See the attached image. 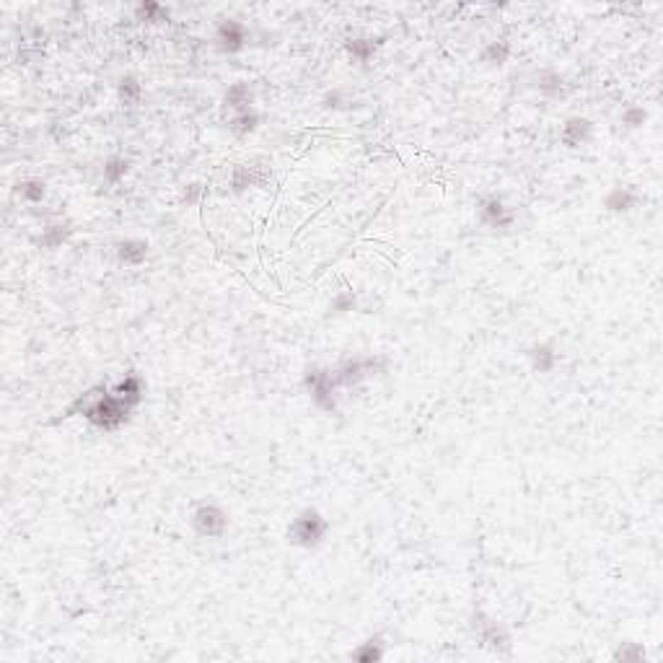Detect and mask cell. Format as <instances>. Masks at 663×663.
Returning a JSON list of instances; mask_svg holds the SVG:
<instances>
[{
	"instance_id": "6da1fadb",
	"label": "cell",
	"mask_w": 663,
	"mask_h": 663,
	"mask_svg": "<svg viewBox=\"0 0 663 663\" xmlns=\"http://www.w3.org/2000/svg\"><path fill=\"white\" fill-rule=\"evenodd\" d=\"M75 407L81 410V415L91 425L102 427V430H117L122 422H127V417L133 412V407L125 405L114 391L106 389L102 394H94V391L83 394L81 402Z\"/></svg>"
},
{
	"instance_id": "7a4b0ae2",
	"label": "cell",
	"mask_w": 663,
	"mask_h": 663,
	"mask_svg": "<svg viewBox=\"0 0 663 663\" xmlns=\"http://www.w3.org/2000/svg\"><path fill=\"white\" fill-rule=\"evenodd\" d=\"M329 534V521H327L317 508H306L290 521L287 526V542L303 549L319 547Z\"/></svg>"
},
{
	"instance_id": "3957f363",
	"label": "cell",
	"mask_w": 663,
	"mask_h": 663,
	"mask_svg": "<svg viewBox=\"0 0 663 663\" xmlns=\"http://www.w3.org/2000/svg\"><path fill=\"white\" fill-rule=\"evenodd\" d=\"M192 526H194V531H197L199 537L218 539L229 529V516H226L223 508H218L215 503H202V505L192 513Z\"/></svg>"
},
{
	"instance_id": "277c9868",
	"label": "cell",
	"mask_w": 663,
	"mask_h": 663,
	"mask_svg": "<svg viewBox=\"0 0 663 663\" xmlns=\"http://www.w3.org/2000/svg\"><path fill=\"white\" fill-rule=\"evenodd\" d=\"M303 383H306V389H309L314 405L327 410V412H334V407H337V402H334V389H337V386L332 381V371H319V368L306 371Z\"/></svg>"
},
{
	"instance_id": "5b68a950",
	"label": "cell",
	"mask_w": 663,
	"mask_h": 663,
	"mask_svg": "<svg viewBox=\"0 0 663 663\" xmlns=\"http://www.w3.org/2000/svg\"><path fill=\"white\" fill-rule=\"evenodd\" d=\"M249 42V31L241 21L236 18H226V21L215 29V47L223 52V55H236L246 47Z\"/></svg>"
},
{
	"instance_id": "8992f818",
	"label": "cell",
	"mask_w": 663,
	"mask_h": 663,
	"mask_svg": "<svg viewBox=\"0 0 663 663\" xmlns=\"http://www.w3.org/2000/svg\"><path fill=\"white\" fill-rule=\"evenodd\" d=\"M479 221L490 226V229H510L513 226V213L503 205V199L498 194H490L479 202Z\"/></svg>"
},
{
	"instance_id": "52a82bcc",
	"label": "cell",
	"mask_w": 663,
	"mask_h": 663,
	"mask_svg": "<svg viewBox=\"0 0 663 663\" xmlns=\"http://www.w3.org/2000/svg\"><path fill=\"white\" fill-rule=\"evenodd\" d=\"M591 122L586 117H570L565 125H562V143H568L570 148H578L581 143H586L591 138Z\"/></svg>"
},
{
	"instance_id": "ba28073f",
	"label": "cell",
	"mask_w": 663,
	"mask_h": 663,
	"mask_svg": "<svg viewBox=\"0 0 663 663\" xmlns=\"http://www.w3.org/2000/svg\"><path fill=\"white\" fill-rule=\"evenodd\" d=\"M251 99H254V94H251L249 83H234V86L226 91V96H223V104H226L234 114H239V111L254 109V106H251Z\"/></svg>"
},
{
	"instance_id": "9c48e42d",
	"label": "cell",
	"mask_w": 663,
	"mask_h": 663,
	"mask_svg": "<svg viewBox=\"0 0 663 663\" xmlns=\"http://www.w3.org/2000/svg\"><path fill=\"white\" fill-rule=\"evenodd\" d=\"M111 391H114L125 405L138 407L141 405V399H143V378L138 376V373H130V376L122 378V381H119Z\"/></svg>"
},
{
	"instance_id": "30bf717a",
	"label": "cell",
	"mask_w": 663,
	"mask_h": 663,
	"mask_svg": "<svg viewBox=\"0 0 663 663\" xmlns=\"http://www.w3.org/2000/svg\"><path fill=\"white\" fill-rule=\"evenodd\" d=\"M117 254L119 262H125V265H141L148 257V243L141 241V239H127L117 246Z\"/></svg>"
},
{
	"instance_id": "8fae6325",
	"label": "cell",
	"mask_w": 663,
	"mask_h": 663,
	"mask_svg": "<svg viewBox=\"0 0 663 663\" xmlns=\"http://www.w3.org/2000/svg\"><path fill=\"white\" fill-rule=\"evenodd\" d=\"M529 361H531V366H534V371L549 373V371L557 366V353H554V347H549V345H534L529 350Z\"/></svg>"
},
{
	"instance_id": "7c38bea8",
	"label": "cell",
	"mask_w": 663,
	"mask_h": 663,
	"mask_svg": "<svg viewBox=\"0 0 663 663\" xmlns=\"http://www.w3.org/2000/svg\"><path fill=\"white\" fill-rule=\"evenodd\" d=\"M635 202H637V194H635L630 187H614V190L604 197V207L606 210H614V213H619V210H630Z\"/></svg>"
},
{
	"instance_id": "4fadbf2b",
	"label": "cell",
	"mask_w": 663,
	"mask_h": 663,
	"mask_svg": "<svg viewBox=\"0 0 663 663\" xmlns=\"http://www.w3.org/2000/svg\"><path fill=\"white\" fill-rule=\"evenodd\" d=\"M345 50H347V55L353 60H358V62H368V60L376 55V42L371 37H355V39H347Z\"/></svg>"
},
{
	"instance_id": "5bb4252c",
	"label": "cell",
	"mask_w": 663,
	"mask_h": 663,
	"mask_svg": "<svg viewBox=\"0 0 663 663\" xmlns=\"http://www.w3.org/2000/svg\"><path fill=\"white\" fill-rule=\"evenodd\" d=\"M257 125H259L257 109L239 111V114H234V117H231V122H229L231 133H234V135H249V133H254V130H257Z\"/></svg>"
},
{
	"instance_id": "9a60e30c",
	"label": "cell",
	"mask_w": 663,
	"mask_h": 663,
	"mask_svg": "<svg viewBox=\"0 0 663 663\" xmlns=\"http://www.w3.org/2000/svg\"><path fill=\"white\" fill-rule=\"evenodd\" d=\"M18 194H21V199H26V202H42L47 194V185L42 182V179H23V182H18Z\"/></svg>"
},
{
	"instance_id": "2e32d148",
	"label": "cell",
	"mask_w": 663,
	"mask_h": 663,
	"mask_svg": "<svg viewBox=\"0 0 663 663\" xmlns=\"http://www.w3.org/2000/svg\"><path fill=\"white\" fill-rule=\"evenodd\" d=\"M127 169H130V161H127V158H122V155H111L109 161H106V166H104V179H106L109 185H117V182L125 179Z\"/></svg>"
},
{
	"instance_id": "e0dca14e",
	"label": "cell",
	"mask_w": 663,
	"mask_h": 663,
	"mask_svg": "<svg viewBox=\"0 0 663 663\" xmlns=\"http://www.w3.org/2000/svg\"><path fill=\"white\" fill-rule=\"evenodd\" d=\"M510 55V47L505 45V42H490V45L482 50V62H487V65H503L505 60H508Z\"/></svg>"
},
{
	"instance_id": "ac0fdd59",
	"label": "cell",
	"mask_w": 663,
	"mask_h": 663,
	"mask_svg": "<svg viewBox=\"0 0 663 663\" xmlns=\"http://www.w3.org/2000/svg\"><path fill=\"white\" fill-rule=\"evenodd\" d=\"M135 16H138V21H163V18H169V11L158 3H141L135 8Z\"/></svg>"
},
{
	"instance_id": "d6986e66",
	"label": "cell",
	"mask_w": 663,
	"mask_h": 663,
	"mask_svg": "<svg viewBox=\"0 0 663 663\" xmlns=\"http://www.w3.org/2000/svg\"><path fill=\"white\" fill-rule=\"evenodd\" d=\"M119 99L125 104H130V102H138L141 99V83L135 81V78H122V83H119Z\"/></svg>"
},
{
	"instance_id": "ffe728a7",
	"label": "cell",
	"mask_w": 663,
	"mask_h": 663,
	"mask_svg": "<svg viewBox=\"0 0 663 663\" xmlns=\"http://www.w3.org/2000/svg\"><path fill=\"white\" fill-rule=\"evenodd\" d=\"M60 229H62V226H47L45 234H42V239H39V243H42V246H50V249L60 246L67 236V231H60Z\"/></svg>"
},
{
	"instance_id": "44dd1931",
	"label": "cell",
	"mask_w": 663,
	"mask_h": 663,
	"mask_svg": "<svg viewBox=\"0 0 663 663\" xmlns=\"http://www.w3.org/2000/svg\"><path fill=\"white\" fill-rule=\"evenodd\" d=\"M353 306H355V295H353V290H347V293H339L337 298L332 301L329 309L334 311V314H347V311H353Z\"/></svg>"
},
{
	"instance_id": "7402d4cb",
	"label": "cell",
	"mask_w": 663,
	"mask_h": 663,
	"mask_svg": "<svg viewBox=\"0 0 663 663\" xmlns=\"http://www.w3.org/2000/svg\"><path fill=\"white\" fill-rule=\"evenodd\" d=\"M539 89L547 91V94H554V91H560V75H554V73H542V78H539Z\"/></svg>"
},
{
	"instance_id": "603a6c76",
	"label": "cell",
	"mask_w": 663,
	"mask_h": 663,
	"mask_svg": "<svg viewBox=\"0 0 663 663\" xmlns=\"http://www.w3.org/2000/svg\"><path fill=\"white\" fill-rule=\"evenodd\" d=\"M373 642L376 640H368V645H363L361 650H355L353 656L361 658V661H378V658H381V648H373Z\"/></svg>"
},
{
	"instance_id": "cb8c5ba5",
	"label": "cell",
	"mask_w": 663,
	"mask_h": 663,
	"mask_svg": "<svg viewBox=\"0 0 663 663\" xmlns=\"http://www.w3.org/2000/svg\"><path fill=\"white\" fill-rule=\"evenodd\" d=\"M622 122H625L627 127H640L642 122H645V111L642 109H627L625 114H622Z\"/></svg>"
}]
</instances>
